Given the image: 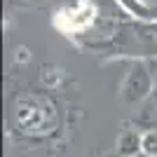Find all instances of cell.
<instances>
[{
  "label": "cell",
  "instance_id": "cell-1",
  "mask_svg": "<svg viewBox=\"0 0 157 157\" xmlns=\"http://www.w3.org/2000/svg\"><path fill=\"white\" fill-rule=\"evenodd\" d=\"M94 14H96V7L92 5V0H82V2H78V5L71 7V10L56 12L54 26L59 28V31L75 33V31H82V28L89 26L94 21Z\"/></svg>",
  "mask_w": 157,
  "mask_h": 157
}]
</instances>
